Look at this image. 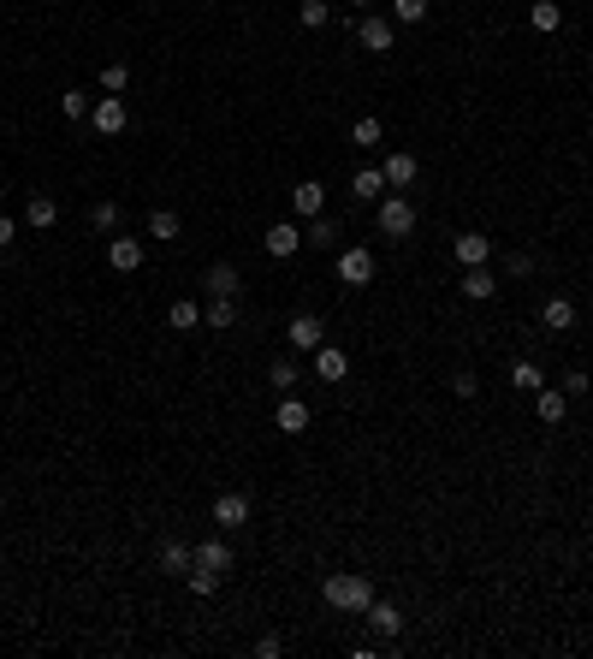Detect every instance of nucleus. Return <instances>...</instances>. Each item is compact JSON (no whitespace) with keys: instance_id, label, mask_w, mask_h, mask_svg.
<instances>
[{"instance_id":"nucleus-14","label":"nucleus","mask_w":593,"mask_h":659,"mask_svg":"<svg viewBox=\"0 0 593 659\" xmlns=\"http://www.w3.org/2000/svg\"><path fill=\"white\" fill-rule=\"evenodd\" d=\"M540 327H546V333H570V327H576V303H570V297H546Z\"/></svg>"},{"instance_id":"nucleus-6","label":"nucleus","mask_w":593,"mask_h":659,"mask_svg":"<svg viewBox=\"0 0 593 659\" xmlns=\"http://www.w3.org/2000/svg\"><path fill=\"white\" fill-rule=\"evenodd\" d=\"M285 339H291V351H321V344H326V327H321V316H291Z\"/></svg>"},{"instance_id":"nucleus-5","label":"nucleus","mask_w":593,"mask_h":659,"mask_svg":"<svg viewBox=\"0 0 593 659\" xmlns=\"http://www.w3.org/2000/svg\"><path fill=\"white\" fill-rule=\"evenodd\" d=\"M190 564H196V546L160 541V553H155V571H160V576H190Z\"/></svg>"},{"instance_id":"nucleus-22","label":"nucleus","mask_w":593,"mask_h":659,"mask_svg":"<svg viewBox=\"0 0 593 659\" xmlns=\"http://www.w3.org/2000/svg\"><path fill=\"white\" fill-rule=\"evenodd\" d=\"M368 624H374L380 636H397V630H404V612H397L392 600H374V606H368Z\"/></svg>"},{"instance_id":"nucleus-13","label":"nucleus","mask_w":593,"mask_h":659,"mask_svg":"<svg viewBox=\"0 0 593 659\" xmlns=\"http://www.w3.org/2000/svg\"><path fill=\"white\" fill-rule=\"evenodd\" d=\"M487 256H493V238H487V232H463V238H457V261H463V268H487Z\"/></svg>"},{"instance_id":"nucleus-9","label":"nucleus","mask_w":593,"mask_h":659,"mask_svg":"<svg viewBox=\"0 0 593 659\" xmlns=\"http://www.w3.org/2000/svg\"><path fill=\"white\" fill-rule=\"evenodd\" d=\"M356 42L368 48V54H392V18H362V30H356Z\"/></svg>"},{"instance_id":"nucleus-32","label":"nucleus","mask_w":593,"mask_h":659,"mask_svg":"<svg viewBox=\"0 0 593 659\" xmlns=\"http://www.w3.org/2000/svg\"><path fill=\"white\" fill-rule=\"evenodd\" d=\"M125 84H131V66H125V59H114V66H101V89H107V96H119Z\"/></svg>"},{"instance_id":"nucleus-28","label":"nucleus","mask_w":593,"mask_h":659,"mask_svg":"<svg viewBox=\"0 0 593 659\" xmlns=\"http://www.w3.org/2000/svg\"><path fill=\"white\" fill-rule=\"evenodd\" d=\"M326 18H333V6H326V0H296V24H303V30H321Z\"/></svg>"},{"instance_id":"nucleus-17","label":"nucleus","mask_w":593,"mask_h":659,"mask_svg":"<svg viewBox=\"0 0 593 659\" xmlns=\"http://www.w3.org/2000/svg\"><path fill=\"white\" fill-rule=\"evenodd\" d=\"M386 190H392V185H386V172H380V167H362V172L351 178V197H356V202H380Z\"/></svg>"},{"instance_id":"nucleus-31","label":"nucleus","mask_w":593,"mask_h":659,"mask_svg":"<svg viewBox=\"0 0 593 659\" xmlns=\"http://www.w3.org/2000/svg\"><path fill=\"white\" fill-rule=\"evenodd\" d=\"M149 238H160V244L178 238V215H172V208H155V215H149Z\"/></svg>"},{"instance_id":"nucleus-16","label":"nucleus","mask_w":593,"mask_h":659,"mask_svg":"<svg viewBox=\"0 0 593 659\" xmlns=\"http://www.w3.org/2000/svg\"><path fill=\"white\" fill-rule=\"evenodd\" d=\"M534 410H540V422H546V428H558V422L570 416V398H564V387H558V392H552V387H540V392H534Z\"/></svg>"},{"instance_id":"nucleus-10","label":"nucleus","mask_w":593,"mask_h":659,"mask_svg":"<svg viewBox=\"0 0 593 659\" xmlns=\"http://www.w3.org/2000/svg\"><path fill=\"white\" fill-rule=\"evenodd\" d=\"M268 256L273 261H285V256H296V244H303V232H296V220H279V226H268Z\"/></svg>"},{"instance_id":"nucleus-38","label":"nucleus","mask_w":593,"mask_h":659,"mask_svg":"<svg viewBox=\"0 0 593 659\" xmlns=\"http://www.w3.org/2000/svg\"><path fill=\"white\" fill-rule=\"evenodd\" d=\"M452 392H457V398H475V392H480V380H475L469 369H457V374H452Z\"/></svg>"},{"instance_id":"nucleus-21","label":"nucleus","mask_w":593,"mask_h":659,"mask_svg":"<svg viewBox=\"0 0 593 659\" xmlns=\"http://www.w3.org/2000/svg\"><path fill=\"white\" fill-rule=\"evenodd\" d=\"M303 428H309V404L285 392V404H279V434H303Z\"/></svg>"},{"instance_id":"nucleus-39","label":"nucleus","mask_w":593,"mask_h":659,"mask_svg":"<svg viewBox=\"0 0 593 659\" xmlns=\"http://www.w3.org/2000/svg\"><path fill=\"white\" fill-rule=\"evenodd\" d=\"M581 392H588V374L570 369V374H564V398H581Z\"/></svg>"},{"instance_id":"nucleus-25","label":"nucleus","mask_w":593,"mask_h":659,"mask_svg":"<svg viewBox=\"0 0 593 659\" xmlns=\"http://www.w3.org/2000/svg\"><path fill=\"white\" fill-rule=\"evenodd\" d=\"M493 291H498V286H493V273H487V268H469V273H463V297H469V303H487Z\"/></svg>"},{"instance_id":"nucleus-15","label":"nucleus","mask_w":593,"mask_h":659,"mask_svg":"<svg viewBox=\"0 0 593 659\" xmlns=\"http://www.w3.org/2000/svg\"><path fill=\"white\" fill-rule=\"evenodd\" d=\"M291 208H296V215H303V220H315V215H321V208H326V185H315V178H303V185L291 190Z\"/></svg>"},{"instance_id":"nucleus-24","label":"nucleus","mask_w":593,"mask_h":659,"mask_svg":"<svg viewBox=\"0 0 593 659\" xmlns=\"http://www.w3.org/2000/svg\"><path fill=\"white\" fill-rule=\"evenodd\" d=\"M24 220H30L36 232H48V226L59 220V202H54V197H30V202H24Z\"/></svg>"},{"instance_id":"nucleus-34","label":"nucleus","mask_w":593,"mask_h":659,"mask_svg":"<svg viewBox=\"0 0 593 659\" xmlns=\"http://www.w3.org/2000/svg\"><path fill=\"white\" fill-rule=\"evenodd\" d=\"M268 387L273 392H296V362H273V369H268Z\"/></svg>"},{"instance_id":"nucleus-7","label":"nucleus","mask_w":593,"mask_h":659,"mask_svg":"<svg viewBox=\"0 0 593 659\" xmlns=\"http://www.w3.org/2000/svg\"><path fill=\"white\" fill-rule=\"evenodd\" d=\"M214 523H220V529H243V523H250V493H220V499H214Z\"/></svg>"},{"instance_id":"nucleus-44","label":"nucleus","mask_w":593,"mask_h":659,"mask_svg":"<svg viewBox=\"0 0 593 659\" xmlns=\"http://www.w3.org/2000/svg\"><path fill=\"white\" fill-rule=\"evenodd\" d=\"M588 137H593V125H588Z\"/></svg>"},{"instance_id":"nucleus-37","label":"nucleus","mask_w":593,"mask_h":659,"mask_svg":"<svg viewBox=\"0 0 593 659\" xmlns=\"http://www.w3.org/2000/svg\"><path fill=\"white\" fill-rule=\"evenodd\" d=\"M190 588H196L202 600H208L214 588H220V571H202V564H190Z\"/></svg>"},{"instance_id":"nucleus-35","label":"nucleus","mask_w":593,"mask_h":659,"mask_svg":"<svg viewBox=\"0 0 593 659\" xmlns=\"http://www.w3.org/2000/svg\"><path fill=\"white\" fill-rule=\"evenodd\" d=\"M392 18H397V24H422V18H427V0H392Z\"/></svg>"},{"instance_id":"nucleus-8","label":"nucleus","mask_w":593,"mask_h":659,"mask_svg":"<svg viewBox=\"0 0 593 659\" xmlns=\"http://www.w3.org/2000/svg\"><path fill=\"white\" fill-rule=\"evenodd\" d=\"M380 172H386V185H392V190H404V185H415V172H422V160H415L410 149H392V155L380 160Z\"/></svg>"},{"instance_id":"nucleus-36","label":"nucleus","mask_w":593,"mask_h":659,"mask_svg":"<svg viewBox=\"0 0 593 659\" xmlns=\"http://www.w3.org/2000/svg\"><path fill=\"white\" fill-rule=\"evenodd\" d=\"M59 114L66 119H89V96L84 89H66V96H59Z\"/></svg>"},{"instance_id":"nucleus-27","label":"nucleus","mask_w":593,"mask_h":659,"mask_svg":"<svg viewBox=\"0 0 593 659\" xmlns=\"http://www.w3.org/2000/svg\"><path fill=\"white\" fill-rule=\"evenodd\" d=\"M510 387H516V392H540V387H546V374H540V362H516V369H510Z\"/></svg>"},{"instance_id":"nucleus-20","label":"nucleus","mask_w":593,"mask_h":659,"mask_svg":"<svg viewBox=\"0 0 593 659\" xmlns=\"http://www.w3.org/2000/svg\"><path fill=\"white\" fill-rule=\"evenodd\" d=\"M167 327H172V333H196V327H202V303L178 297V303L167 309Z\"/></svg>"},{"instance_id":"nucleus-43","label":"nucleus","mask_w":593,"mask_h":659,"mask_svg":"<svg viewBox=\"0 0 593 659\" xmlns=\"http://www.w3.org/2000/svg\"><path fill=\"white\" fill-rule=\"evenodd\" d=\"M0 202H6V185H0Z\"/></svg>"},{"instance_id":"nucleus-12","label":"nucleus","mask_w":593,"mask_h":659,"mask_svg":"<svg viewBox=\"0 0 593 659\" xmlns=\"http://www.w3.org/2000/svg\"><path fill=\"white\" fill-rule=\"evenodd\" d=\"M107 268L114 273H137L142 268V244L137 238H107Z\"/></svg>"},{"instance_id":"nucleus-11","label":"nucleus","mask_w":593,"mask_h":659,"mask_svg":"<svg viewBox=\"0 0 593 659\" xmlns=\"http://www.w3.org/2000/svg\"><path fill=\"white\" fill-rule=\"evenodd\" d=\"M238 268H232V261H214L208 273H202V291H208V297H238Z\"/></svg>"},{"instance_id":"nucleus-26","label":"nucleus","mask_w":593,"mask_h":659,"mask_svg":"<svg viewBox=\"0 0 593 659\" xmlns=\"http://www.w3.org/2000/svg\"><path fill=\"white\" fill-rule=\"evenodd\" d=\"M303 244H315V250H333V244H339V226H333L326 215H315V220H309V232H303Z\"/></svg>"},{"instance_id":"nucleus-33","label":"nucleus","mask_w":593,"mask_h":659,"mask_svg":"<svg viewBox=\"0 0 593 659\" xmlns=\"http://www.w3.org/2000/svg\"><path fill=\"white\" fill-rule=\"evenodd\" d=\"M89 226L96 232H119V202H96V208H89Z\"/></svg>"},{"instance_id":"nucleus-19","label":"nucleus","mask_w":593,"mask_h":659,"mask_svg":"<svg viewBox=\"0 0 593 659\" xmlns=\"http://www.w3.org/2000/svg\"><path fill=\"white\" fill-rule=\"evenodd\" d=\"M315 374H321V380H344V374H351V357H344L339 344H321V351H315Z\"/></svg>"},{"instance_id":"nucleus-1","label":"nucleus","mask_w":593,"mask_h":659,"mask_svg":"<svg viewBox=\"0 0 593 659\" xmlns=\"http://www.w3.org/2000/svg\"><path fill=\"white\" fill-rule=\"evenodd\" d=\"M321 594H326L333 612H368V606H374V582H368L362 571H333L321 582Z\"/></svg>"},{"instance_id":"nucleus-18","label":"nucleus","mask_w":593,"mask_h":659,"mask_svg":"<svg viewBox=\"0 0 593 659\" xmlns=\"http://www.w3.org/2000/svg\"><path fill=\"white\" fill-rule=\"evenodd\" d=\"M202 327H214V333L238 327V297H208V309H202Z\"/></svg>"},{"instance_id":"nucleus-4","label":"nucleus","mask_w":593,"mask_h":659,"mask_svg":"<svg viewBox=\"0 0 593 659\" xmlns=\"http://www.w3.org/2000/svg\"><path fill=\"white\" fill-rule=\"evenodd\" d=\"M89 125H96L101 137H119V131L131 125V114H125V101H119V96H101L96 107H89Z\"/></svg>"},{"instance_id":"nucleus-2","label":"nucleus","mask_w":593,"mask_h":659,"mask_svg":"<svg viewBox=\"0 0 593 659\" xmlns=\"http://www.w3.org/2000/svg\"><path fill=\"white\" fill-rule=\"evenodd\" d=\"M374 220H380L386 238H410V232H415V208L404 197H380V215H374Z\"/></svg>"},{"instance_id":"nucleus-41","label":"nucleus","mask_w":593,"mask_h":659,"mask_svg":"<svg viewBox=\"0 0 593 659\" xmlns=\"http://www.w3.org/2000/svg\"><path fill=\"white\" fill-rule=\"evenodd\" d=\"M13 238H18V232H13V220L0 215V250H13Z\"/></svg>"},{"instance_id":"nucleus-29","label":"nucleus","mask_w":593,"mask_h":659,"mask_svg":"<svg viewBox=\"0 0 593 659\" xmlns=\"http://www.w3.org/2000/svg\"><path fill=\"white\" fill-rule=\"evenodd\" d=\"M558 24H564V6H558V0H534V30L540 36H552Z\"/></svg>"},{"instance_id":"nucleus-3","label":"nucleus","mask_w":593,"mask_h":659,"mask_svg":"<svg viewBox=\"0 0 593 659\" xmlns=\"http://www.w3.org/2000/svg\"><path fill=\"white\" fill-rule=\"evenodd\" d=\"M368 279H374V256L368 250H339V286H351V291H362Z\"/></svg>"},{"instance_id":"nucleus-23","label":"nucleus","mask_w":593,"mask_h":659,"mask_svg":"<svg viewBox=\"0 0 593 659\" xmlns=\"http://www.w3.org/2000/svg\"><path fill=\"white\" fill-rule=\"evenodd\" d=\"M196 564H202V571H220V576H226L232 571V546L226 541H202L196 546Z\"/></svg>"},{"instance_id":"nucleus-40","label":"nucleus","mask_w":593,"mask_h":659,"mask_svg":"<svg viewBox=\"0 0 593 659\" xmlns=\"http://www.w3.org/2000/svg\"><path fill=\"white\" fill-rule=\"evenodd\" d=\"M279 654H285L279 636H261V642H255V659H279Z\"/></svg>"},{"instance_id":"nucleus-42","label":"nucleus","mask_w":593,"mask_h":659,"mask_svg":"<svg viewBox=\"0 0 593 659\" xmlns=\"http://www.w3.org/2000/svg\"><path fill=\"white\" fill-rule=\"evenodd\" d=\"M351 6H374V0H351Z\"/></svg>"},{"instance_id":"nucleus-30","label":"nucleus","mask_w":593,"mask_h":659,"mask_svg":"<svg viewBox=\"0 0 593 659\" xmlns=\"http://www.w3.org/2000/svg\"><path fill=\"white\" fill-rule=\"evenodd\" d=\"M380 137H386V125H380V119H356V125H351V143H356V149H374Z\"/></svg>"}]
</instances>
